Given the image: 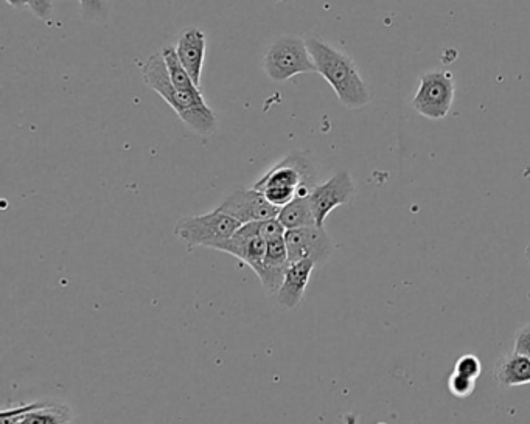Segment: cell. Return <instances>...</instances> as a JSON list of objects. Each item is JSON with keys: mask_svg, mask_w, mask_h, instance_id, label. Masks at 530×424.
Returning <instances> with one entry per match:
<instances>
[{"mask_svg": "<svg viewBox=\"0 0 530 424\" xmlns=\"http://www.w3.org/2000/svg\"><path fill=\"white\" fill-rule=\"evenodd\" d=\"M305 41L310 50L311 60L316 66V72L332 86L342 105L347 109H361L369 105L372 98L369 87L352 58L314 36Z\"/></svg>", "mask_w": 530, "mask_h": 424, "instance_id": "cell-1", "label": "cell"}, {"mask_svg": "<svg viewBox=\"0 0 530 424\" xmlns=\"http://www.w3.org/2000/svg\"><path fill=\"white\" fill-rule=\"evenodd\" d=\"M143 81L167 101L179 119L190 126L196 134L209 136L217 128V117L199 92H182L171 83L167 64L161 53H154L143 64Z\"/></svg>", "mask_w": 530, "mask_h": 424, "instance_id": "cell-2", "label": "cell"}, {"mask_svg": "<svg viewBox=\"0 0 530 424\" xmlns=\"http://www.w3.org/2000/svg\"><path fill=\"white\" fill-rule=\"evenodd\" d=\"M263 70L276 83H285L300 73L316 72L307 41L296 35L280 36L263 58Z\"/></svg>", "mask_w": 530, "mask_h": 424, "instance_id": "cell-3", "label": "cell"}, {"mask_svg": "<svg viewBox=\"0 0 530 424\" xmlns=\"http://www.w3.org/2000/svg\"><path fill=\"white\" fill-rule=\"evenodd\" d=\"M241 226L243 224L238 223L237 219L217 209L206 215L184 216L179 219L175 227V235L189 249L199 246L217 249Z\"/></svg>", "mask_w": 530, "mask_h": 424, "instance_id": "cell-4", "label": "cell"}, {"mask_svg": "<svg viewBox=\"0 0 530 424\" xmlns=\"http://www.w3.org/2000/svg\"><path fill=\"white\" fill-rule=\"evenodd\" d=\"M318 185V174L314 170L311 160L304 153L294 151L282 162L266 171L254 187L257 192L266 188L286 187L297 190V198H308Z\"/></svg>", "mask_w": 530, "mask_h": 424, "instance_id": "cell-5", "label": "cell"}, {"mask_svg": "<svg viewBox=\"0 0 530 424\" xmlns=\"http://www.w3.org/2000/svg\"><path fill=\"white\" fill-rule=\"evenodd\" d=\"M454 92L456 84L450 72L433 70L425 73L412 98V109L425 119H445L453 106Z\"/></svg>", "mask_w": 530, "mask_h": 424, "instance_id": "cell-6", "label": "cell"}, {"mask_svg": "<svg viewBox=\"0 0 530 424\" xmlns=\"http://www.w3.org/2000/svg\"><path fill=\"white\" fill-rule=\"evenodd\" d=\"M285 243L291 263L311 260L314 265L322 266L330 260L335 249L327 230L318 226L286 230Z\"/></svg>", "mask_w": 530, "mask_h": 424, "instance_id": "cell-7", "label": "cell"}, {"mask_svg": "<svg viewBox=\"0 0 530 424\" xmlns=\"http://www.w3.org/2000/svg\"><path fill=\"white\" fill-rule=\"evenodd\" d=\"M353 196H355V182L349 171H339L324 184L316 185L308 199L318 227H324L328 215L336 207L349 204Z\"/></svg>", "mask_w": 530, "mask_h": 424, "instance_id": "cell-8", "label": "cell"}, {"mask_svg": "<svg viewBox=\"0 0 530 424\" xmlns=\"http://www.w3.org/2000/svg\"><path fill=\"white\" fill-rule=\"evenodd\" d=\"M218 210L237 219L238 223L241 224L277 218L280 212V209L272 206L271 202L263 196V193L257 192L255 188H251V190L240 188L237 192L227 196L221 202Z\"/></svg>", "mask_w": 530, "mask_h": 424, "instance_id": "cell-9", "label": "cell"}, {"mask_svg": "<svg viewBox=\"0 0 530 424\" xmlns=\"http://www.w3.org/2000/svg\"><path fill=\"white\" fill-rule=\"evenodd\" d=\"M215 251L237 257L252 271L257 272L262 266L268 251V241L260 237L259 221L243 224L229 240L221 243Z\"/></svg>", "mask_w": 530, "mask_h": 424, "instance_id": "cell-10", "label": "cell"}, {"mask_svg": "<svg viewBox=\"0 0 530 424\" xmlns=\"http://www.w3.org/2000/svg\"><path fill=\"white\" fill-rule=\"evenodd\" d=\"M290 266L291 261L286 251L285 237L277 238V240L268 241L265 260L255 274L262 282L263 288L272 296H276Z\"/></svg>", "mask_w": 530, "mask_h": 424, "instance_id": "cell-11", "label": "cell"}, {"mask_svg": "<svg viewBox=\"0 0 530 424\" xmlns=\"http://www.w3.org/2000/svg\"><path fill=\"white\" fill-rule=\"evenodd\" d=\"M179 61L185 67L196 86L201 87L204 61H206V35L198 28L184 30L176 44Z\"/></svg>", "mask_w": 530, "mask_h": 424, "instance_id": "cell-12", "label": "cell"}, {"mask_svg": "<svg viewBox=\"0 0 530 424\" xmlns=\"http://www.w3.org/2000/svg\"><path fill=\"white\" fill-rule=\"evenodd\" d=\"M314 268H316V265L311 260L291 263L282 286H280L279 291L274 296L276 297L277 305L282 306L283 310H294V308H297L302 299H304L305 289L310 283Z\"/></svg>", "mask_w": 530, "mask_h": 424, "instance_id": "cell-13", "label": "cell"}, {"mask_svg": "<svg viewBox=\"0 0 530 424\" xmlns=\"http://www.w3.org/2000/svg\"><path fill=\"white\" fill-rule=\"evenodd\" d=\"M495 381L501 387L530 384V358L513 352L499 359L495 367Z\"/></svg>", "mask_w": 530, "mask_h": 424, "instance_id": "cell-14", "label": "cell"}, {"mask_svg": "<svg viewBox=\"0 0 530 424\" xmlns=\"http://www.w3.org/2000/svg\"><path fill=\"white\" fill-rule=\"evenodd\" d=\"M277 219L286 230L318 226L308 198H294L290 204L280 209Z\"/></svg>", "mask_w": 530, "mask_h": 424, "instance_id": "cell-15", "label": "cell"}, {"mask_svg": "<svg viewBox=\"0 0 530 424\" xmlns=\"http://www.w3.org/2000/svg\"><path fill=\"white\" fill-rule=\"evenodd\" d=\"M22 423L25 424H70L72 411L66 404L39 403L36 409L25 415Z\"/></svg>", "mask_w": 530, "mask_h": 424, "instance_id": "cell-16", "label": "cell"}, {"mask_svg": "<svg viewBox=\"0 0 530 424\" xmlns=\"http://www.w3.org/2000/svg\"><path fill=\"white\" fill-rule=\"evenodd\" d=\"M162 56H164L165 64H167L168 75H170L171 83L176 89L182 92H199V87L193 83L189 73L182 66L179 61L178 53H176L175 47L167 46L162 50Z\"/></svg>", "mask_w": 530, "mask_h": 424, "instance_id": "cell-17", "label": "cell"}, {"mask_svg": "<svg viewBox=\"0 0 530 424\" xmlns=\"http://www.w3.org/2000/svg\"><path fill=\"white\" fill-rule=\"evenodd\" d=\"M476 379L467 378V376L459 375L453 372L448 378V390H450L453 397L459 400H465L470 397L471 393L475 392Z\"/></svg>", "mask_w": 530, "mask_h": 424, "instance_id": "cell-18", "label": "cell"}, {"mask_svg": "<svg viewBox=\"0 0 530 424\" xmlns=\"http://www.w3.org/2000/svg\"><path fill=\"white\" fill-rule=\"evenodd\" d=\"M453 372L459 373V375L467 376V378L476 379V381H478V378L482 373L481 359H479L476 355H471V353L461 356V358L457 359Z\"/></svg>", "mask_w": 530, "mask_h": 424, "instance_id": "cell-19", "label": "cell"}, {"mask_svg": "<svg viewBox=\"0 0 530 424\" xmlns=\"http://www.w3.org/2000/svg\"><path fill=\"white\" fill-rule=\"evenodd\" d=\"M260 193H263V196L277 209H282L286 204H290L294 198H297V190L294 188L271 187Z\"/></svg>", "mask_w": 530, "mask_h": 424, "instance_id": "cell-20", "label": "cell"}, {"mask_svg": "<svg viewBox=\"0 0 530 424\" xmlns=\"http://www.w3.org/2000/svg\"><path fill=\"white\" fill-rule=\"evenodd\" d=\"M513 352L530 358V324L524 325V327L518 331L517 338H515V348H513Z\"/></svg>", "mask_w": 530, "mask_h": 424, "instance_id": "cell-21", "label": "cell"}, {"mask_svg": "<svg viewBox=\"0 0 530 424\" xmlns=\"http://www.w3.org/2000/svg\"><path fill=\"white\" fill-rule=\"evenodd\" d=\"M30 8L39 19H47L52 13V0H30Z\"/></svg>", "mask_w": 530, "mask_h": 424, "instance_id": "cell-22", "label": "cell"}, {"mask_svg": "<svg viewBox=\"0 0 530 424\" xmlns=\"http://www.w3.org/2000/svg\"><path fill=\"white\" fill-rule=\"evenodd\" d=\"M80 4L86 16H97L102 13L103 0H80Z\"/></svg>", "mask_w": 530, "mask_h": 424, "instance_id": "cell-23", "label": "cell"}, {"mask_svg": "<svg viewBox=\"0 0 530 424\" xmlns=\"http://www.w3.org/2000/svg\"><path fill=\"white\" fill-rule=\"evenodd\" d=\"M7 2L13 8L30 7V0H7Z\"/></svg>", "mask_w": 530, "mask_h": 424, "instance_id": "cell-24", "label": "cell"}, {"mask_svg": "<svg viewBox=\"0 0 530 424\" xmlns=\"http://www.w3.org/2000/svg\"><path fill=\"white\" fill-rule=\"evenodd\" d=\"M526 260L529 261L530 265V243L529 246L526 247Z\"/></svg>", "mask_w": 530, "mask_h": 424, "instance_id": "cell-25", "label": "cell"}, {"mask_svg": "<svg viewBox=\"0 0 530 424\" xmlns=\"http://www.w3.org/2000/svg\"><path fill=\"white\" fill-rule=\"evenodd\" d=\"M274 2H283V0H274Z\"/></svg>", "mask_w": 530, "mask_h": 424, "instance_id": "cell-26", "label": "cell"}, {"mask_svg": "<svg viewBox=\"0 0 530 424\" xmlns=\"http://www.w3.org/2000/svg\"><path fill=\"white\" fill-rule=\"evenodd\" d=\"M378 424H388V423H378Z\"/></svg>", "mask_w": 530, "mask_h": 424, "instance_id": "cell-27", "label": "cell"}, {"mask_svg": "<svg viewBox=\"0 0 530 424\" xmlns=\"http://www.w3.org/2000/svg\"><path fill=\"white\" fill-rule=\"evenodd\" d=\"M19 424H25V423H19Z\"/></svg>", "mask_w": 530, "mask_h": 424, "instance_id": "cell-28", "label": "cell"}]
</instances>
